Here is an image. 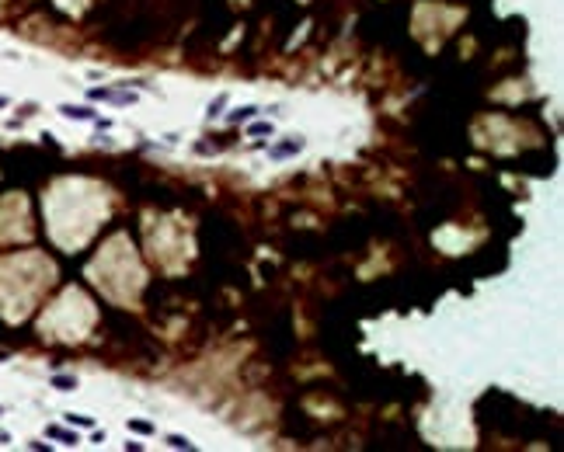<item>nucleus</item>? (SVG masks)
I'll return each instance as SVG.
<instances>
[{"instance_id":"nucleus-2","label":"nucleus","mask_w":564,"mask_h":452,"mask_svg":"<svg viewBox=\"0 0 564 452\" xmlns=\"http://www.w3.org/2000/svg\"><path fill=\"white\" fill-rule=\"evenodd\" d=\"M66 118H80V122H87V118H94V108H73V104H63L59 108Z\"/></svg>"},{"instance_id":"nucleus-12","label":"nucleus","mask_w":564,"mask_h":452,"mask_svg":"<svg viewBox=\"0 0 564 452\" xmlns=\"http://www.w3.org/2000/svg\"><path fill=\"white\" fill-rule=\"evenodd\" d=\"M0 414H4V411H0Z\"/></svg>"},{"instance_id":"nucleus-4","label":"nucleus","mask_w":564,"mask_h":452,"mask_svg":"<svg viewBox=\"0 0 564 452\" xmlns=\"http://www.w3.org/2000/svg\"><path fill=\"white\" fill-rule=\"evenodd\" d=\"M66 424H77V428H94V417H84V414H66Z\"/></svg>"},{"instance_id":"nucleus-9","label":"nucleus","mask_w":564,"mask_h":452,"mask_svg":"<svg viewBox=\"0 0 564 452\" xmlns=\"http://www.w3.org/2000/svg\"><path fill=\"white\" fill-rule=\"evenodd\" d=\"M223 101H227V94H223V98H216V104H209V118H216V115H219V108H223Z\"/></svg>"},{"instance_id":"nucleus-8","label":"nucleus","mask_w":564,"mask_h":452,"mask_svg":"<svg viewBox=\"0 0 564 452\" xmlns=\"http://www.w3.org/2000/svg\"><path fill=\"white\" fill-rule=\"evenodd\" d=\"M251 136H272V125H268V122H254Z\"/></svg>"},{"instance_id":"nucleus-7","label":"nucleus","mask_w":564,"mask_h":452,"mask_svg":"<svg viewBox=\"0 0 564 452\" xmlns=\"http://www.w3.org/2000/svg\"><path fill=\"white\" fill-rule=\"evenodd\" d=\"M129 432H136V435H154V424H146V421H129Z\"/></svg>"},{"instance_id":"nucleus-10","label":"nucleus","mask_w":564,"mask_h":452,"mask_svg":"<svg viewBox=\"0 0 564 452\" xmlns=\"http://www.w3.org/2000/svg\"><path fill=\"white\" fill-rule=\"evenodd\" d=\"M251 115H254V108H244V112H234L230 118H251Z\"/></svg>"},{"instance_id":"nucleus-6","label":"nucleus","mask_w":564,"mask_h":452,"mask_svg":"<svg viewBox=\"0 0 564 452\" xmlns=\"http://www.w3.org/2000/svg\"><path fill=\"white\" fill-rule=\"evenodd\" d=\"M167 445H171V449H195L185 435H167Z\"/></svg>"},{"instance_id":"nucleus-1","label":"nucleus","mask_w":564,"mask_h":452,"mask_svg":"<svg viewBox=\"0 0 564 452\" xmlns=\"http://www.w3.org/2000/svg\"><path fill=\"white\" fill-rule=\"evenodd\" d=\"M49 438H59V442H63V445H77L80 438H77V432H66V428H59V424H53V428H49Z\"/></svg>"},{"instance_id":"nucleus-3","label":"nucleus","mask_w":564,"mask_h":452,"mask_svg":"<svg viewBox=\"0 0 564 452\" xmlns=\"http://www.w3.org/2000/svg\"><path fill=\"white\" fill-rule=\"evenodd\" d=\"M53 386L56 390H77V379L73 376H53Z\"/></svg>"},{"instance_id":"nucleus-5","label":"nucleus","mask_w":564,"mask_h":452,"mask_svg":"<svg viewBox=\"0 0 564 452\" xmlns=\"http://www.w3.org/2000/svg\"><path fill=\"white\" fill-rule=\"evenodd\" d=\"M300 146H303L300 139H296V143H282V146H275V150H272V157H286V153H296Z\"/></svg>"},{"instance_id":"nucleus-11","label":"nucleus","mask_w":564,"mask_h":452,"mask_svg":"<svg viewBox=\"0 0 564 452\" xmlns=\"http://www.w3.org/2000/svg\"><path fill=\"white\" fill-rule=\"evenodd\" d=\"M0 104H7V98H0Z\"/></svg>"}]
</instances>
